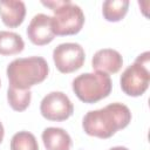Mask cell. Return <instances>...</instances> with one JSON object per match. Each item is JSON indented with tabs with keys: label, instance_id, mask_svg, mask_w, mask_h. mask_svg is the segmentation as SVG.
Segmentation results:
<instances>
[{
	"label": "cell",
	"instance_id": "1",
	"mask_svg": "<svg viewBox=\"0 0 150 150\" xmlns=\"http://www.w3.org/2000/svg\"><path fill=\"white\" fill-rule=\"evenodd\" d=\"M130 121V109L123 103L114 102L101 109L88 111L82 120V128L87 135L105 139L128 127Z\"/></svg>",
	"mask_w": 150,
	"mask_h": 150
},
{
	"label": "cell",
	"instance_id": "4",
	"mask_svg": "<svg viewBox=\"0 0 150 150\" xmlns=\"http://www.w3.org/2000/svg\"><path fill=\"white\" fill-rule=\"evenodd\" d=\"M73 91L84 103H96L111 93L112 83L108 74L102 71L83 73L76 76L71 83Z\"/></svg>",
	"mask_w": 150,
	"mask_h": 150
},
{
	"label": "cell",
	"instance_id": "9",
	"mask_svg": "<svg viewBox=\"0 0 150 150\" xmlns=\"http://www.w3.org/2000/svg\"><path fill=\"white\" fill-rule=\"evenodd\" d=\"M123 66L122 55L111 48H103L97 50L91 59V67L95 71L105 74H116Z\"/></svg>",
	"mask_w": 150,
	"mask_h": 150
},
{
	"label": "cell",
	"instance_id": "18",
	"mask_svg": "<svg viewBox=\"0 0 150 150\" xmlns=\"http://www.w3.org/2000/svg\"><path fill=\"white\" fill-rule=\"evenodd\" d=\"M0 87H1V81H0Z\"/></svg>",
	"mask_w": 150,
	"mask_h": 150
},
{
	"label": "cell",
	"instance_id": "16",
	"mask_svg": "<svg viewBox=\"0 0 150 150\" xmlns=\"http://www.w3.org/2000/svg\"><path fill=\"white\" fill-rule=\"evenodd\" d=\"M4 136H5V129H4L2 123L0 122V143H1L2 139H4Z\"/></svg>",
	"mask_w": 150,
	"mask_h": 150
},
{
	"label": "cell",
	"instance_id": "3",
	"mask_svg": "<svg viewBox=\"0 0 150 150\" xmlns=\"http://www.w3.org/2000/svg\"><path fill=\"white\" fill-rule=\"evenodd\" d=\"M54 13L52 16L55 35H75L84 25V14L80 6L70 0L41 1Z\"/></svg>",
	"mask_w": 150,
	"mask_h": 150
},
{
	"label": "cell",
	"instance_id": "13",
	"mask_svg": "<svg viewBox=\"0 0 150 150\" xmlns=\"http://www.w3.org/2000/svg\"><path fill=\"white\" fill-rule=\"evenodd\" d=\"M128 0H107L102 5L103 18L109 22L121 21L128 13Z\"/></svg>",
	"mask_w": 150,
	"mask_h": 150
},
{
	"label": "cell",
	"instance_id": "5",
	"mask_svg": "<svg viewBox=\"0 0 150 150\" xmlns=\"http://www.w3.org/2000/svg\"><path fill=\"white\" fill-rule=\"evenodd\" d=\"M150 53L139 54L135 62L125 68L120 79L121 89L128 96L137 97L143 95L150 83Z\"/></svg>",
	"mask_w": 150,
	"mask_h": 150
},
{
	"label": "cell",
	"instance_id": "12",
	"mask_svg": "<svg viewBox=\"0 0 150 150\" xmlns=\"http://www.w3.org/2000/svg\"><path fill=\"white\" fill-rule=\"evenodd\" d=\"M25 42L22 38L14 32L0 30V55H15L23 50Z\"/></svg>",
	"mask_w": 150,
	"mask_h": 150
},
{
	"label": "cell",
	"instance_id": "15",
	"mask_svg": "<svg viewBox=\"0 0 150 150\" xmlns=\"http://www.w3.org/2000/svg\"><path fill=\"white\" fill-rule=\"evenodd\" d=\"M11 150H39L36 137L29 131H19L11 139Z\"/></svg>",
	"mask_w": 150,
	"mask_h": 150
},
{
	"label": "cell",
	"instance_id": "14",
	"mask_svg": "<svg viewBox=\"0 0 150 150\" xmlns=\"http://www.w3.org/2000/svg\"><path fill=\"white\" fill-rule=\"evenodd\" d=\"M30 100H32V93L29 89L21 90V89H16V88L8 86L7 101L13 110H15V111L26 110L30 103Z\"/></svg>",
	"mask_w": 150,
	"mask_h": 150
},
{
	"label": "cell",
	"instance_id": "6",
	"mask_svg": "<svg viewBox=\"0 0 150 150\" xmlns=\"http://www.w3.org/2000/svg\"><path fill=\"white\" fill-rule=\"evenodd\" d=\"M86 60V53L81 45L75 42H64L56 46L53 50V61L57 70L62 74H69L79 70Z\"/></svg>",
	"mask_w": 150,
	"mask_h": 150
},
{
	"label": "cell",
	"instance_id": "7",
	"mask_svg": "<svg viewBox=\"0 0 150 150\" xmlns=\"http://www.w3.org/2000/svg\"><path fill=\"white\" fill-rule=\"evenodd\" d=\"M40 112L48 121L61 122L69 118L74 112V105L62 91H50L40 103Z\"/></svg>",
	"mask_w": 150,
	"mask_h": 150
},
{
	"label": "cell",
	"instance_id": "8",
	"mask_svg": "<svg viewBox=\"0 0 150 150\" xmlns=\"http://www.w3.org/2000/svg\"><path fill=\"white\" fill-rule=\"evenodd\" d=\"M27 36L30 42L36 46L50 43L55 38L52 16L43 13L34 15L27 27Z\"/></svg>",
	"mask_w": 150,
	"mask_h": 150
},
{
	"label": "cell",
	"instance_id": "11",
	"mask_svg": "<svg viewBox=\"0 0 150 150\" xmlns=\"http://www.w3.org/2000/svg\"><path fill=\"white\" fill-rule=\"evenodd\" d=\"M41 137L46 150H70L71 148V138L62 128H46Z\"/></svg>",
	"mask_w": 150,
	"mask_h": 150
},
{
	"label": "cell",
	"instance_id": "10",
	"mask_svg": "<svg viewBox=\"0 0 150 150\" xmlns=\"http://www.w3.org/2000/svg\"><path fill=\"white\" fill-rule=\"evenodd\" d=\"M26 16V5L20 0H1L0 18L5 26L9 28L19 27Z\"/></svg>",
	"mask_w": 150,
	"mask_h": 150
},
{
	"label": "cell",
	"instance_id": "2",
	"mask_svg": "<svg viewBox=\"0 0 150 150\" xmlns=\"http://www.w3.org/2000/svg\"><path fill=\"white\" fill-rule=\"evenodd\" d=\"M6 74L11 87L27 90L47 79L49 67L47 61L41 56L19 57L7 66Z\"/></svg>",
	"mask_w": 150,
	"mask_h": 150
},
{
	"label": "cell",
	"instance_id": "17",
	"mask_svg": "<svg viewBox=\"0 0 150 150\" xmlns=\"http://www.w3.org/2000/svg\"><path fill=\"white\" fill-rule=\"evenodd\" d=\"M109 150H129V149L125 148V146H114V148H111Z\"/></svg>",
	"mask_w": 150,
	"mask_h": 150
}]
</instances>
